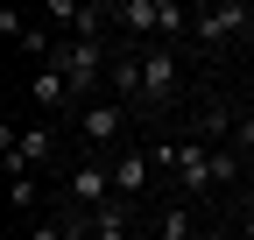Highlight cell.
Returning a JSON list of instances; mask_svg holds the SVG:
<instances>
[{
	"instance_id": "5b68a950",
	"label": "cell",
	"mask_w": 254,
	"mask_h": 240,
	"mask_svg": "<svg viewBox=\"0 0 254 240\" xmlns=\"http://www.w3.org/2000/svg\"><path fill=\"white\" fill-rule=\"evenodd\" d=\"M163 99H177V50H141V106H163Z\"/></svg>"
},
{
	"instance_id": "277c9868",
	"label": "cell",
	"mask_w": 254,
	"mask_h": 240,
	"mask_svg": "<svg viewBox=\"0 0 254 240\" xmlns=\"http://www.w3.org/2000/svg\"><path fill=\"white\" fill-rule=\"evenodd\" d=\"M247 28H254V14H247V7H190V36H198L205 50H219V43L247 36Z\"/></svg>"
},
{
	"instance_id": "4fadbf2b",
	"label": "cell",
	"mask_w": 254,
	"mask_h": 240,
	"mask_svg": "<svg viewBox=\"0 0 254 240\" xmlns=\"http://www.w3.org/2000/svg\"><path fill=\"white\" fill-rule=\"evenodd\" d=\"M155 240H198V233H190V219H184V205H170V212H163V226H155Z\"/></svg>"
},
{
	"instance_id": "52a82bcc",
	"label": "cell",
	"mask_w": 254,
	"mask_h": 240,
	"mask_svg": "<svg viewBox=\"0 0 254 240\" xmlns=\"http://www.w3.org/2000/svg\"><path fill=\"white\" fill-rule=\"evenodd\" d=\"M106 170H113V198H127V205H134V198L148 191V170H155V156H148V148H120Z\"/></svg>"
},
{
	"instance_id": "9a60e30c",
	"label": "cell",
	"mask_w": 254,
	"mask_h": 240,
	"mask_svg": "<svg viewBox=\"0 0 254 240\" xmlns=\"http://www.w3.org/2000/svg\"><path fill=\"white\" fill-rule=\"evenodd\" d=\"M233 141H240V156H254V106L233 120Z\"/></svg>"
},
{
	"instance_id": "5bb4252c",
	"label": "cell",
	"mask_w": 254,
	"mask_h": 240,
	"mask_svg": "<svg viewBox=\"0 0 254 240\" xmlns=\"http://www.w3.org/2000/svg\"><path fill=\"white\" fill-rule=\"evenodd\" d=\"M233 170H240V148H212V177L219 184H233Z\"/></svg>"
},
{
	"instance_id": "7a4b0ae2",
	"label": "cell",
	"mask_w": 254,
	"mask_h": 240,
	"mask_svg": "<svg viewBox=\"0 0 254 240\" xmlns=\"http://www.w3.org/2000/svg\"><path fill=\"white\" fill-rule=\"evenodd\" d=\"M50 71L71 85V92H92L99 78H113V57H106V43H71V36H64L57 57H50Z\"/></svg>"
},
{
	"instance_id": "30bf717a",
	"label": "cell",
	"mask_w": 254,
	"mask_h": 240,
	"mask_svg": "<svg viewBox=\"0 0 254 240\" xmlns=\"http://www.w3.org/2000/svg\"><path fill=\"white\" fill-rule=\"evenodd\" d=\"M28 99H36V106H43V113H64V99H71V85H64V78H57V71H50V64H43V71H36V78H28Z\"/></svg>"
},
{
	"instance_id": "e0dca14e",
	"label": "cell",
	"mask_w": 254,
	"mask_h": 240,
	"mask_svg": "<svg viewBox=\"0 0 254 240\" xmlns=\"http://www.w3.org/2000/svg\"><path fill=\"white\" fill-rule=\"evenodd\" d=\"M240 212H247V219H254V184H247V198H240Z\"/></svg>"
},
{
	"instance_id": "7c38bea8",
	"label": "cell",
	"mask_w": 254,
	"mask_h": 240,
	"mask_svg": "<svg viewBox=\"0 0 254 240\" xmlns=\"http://www.w3.org/2000/svg\"><path fill=\"white\" fill-rule=\"evenodd\" d=\"M36 198H43V191H36V177H7V205H14L21 219L36 212Z\"/></svg>"
},
{
	"instance_id": "8992f818",
	"label": "cell",
	"mask_w": 254,
	"mask_h": 240,
	"mask_svg": "<svg viewBox=\"0 0 254 240\" xmlns=\"http://www.w3.org/2000/svg\"><path fill=\"white\" fill-rule=\"evenodd\" d=\"M99 205H113V170L106 163H78L71 170V212H99Z\"/></svg>"
},
{
	"instance_id": "8fae6325",
	"label": "cell",
	"mask_w": 254,
	"mask_h": 240,
	"mask_svg": "<svg viewBox=\"0 0 254 240\" xmlns=\"http://www.w3.org/2000/svg\"><path fill=\"white\" fill-rule=\"evenodd\" d=\"M127 212H134V205H127V198L99 205V212H92V240H127Z\"/></svg>"
},
{
	"instance_id": "2e32d148",
	"label": "cell",
	"mask_w": 254,
	"mask_h": 240,
	"mask_svg": "<svg viewBox=\"0 0 254 240\" xmlns=\"http://www.w3.org/2000/svg\"><path fill=\"white\" fill-rule=\"evenodd\" d=\"M28 240H71V233H64V219H43V226H28Z\"/></svg>"
},
{
	"instance_id": "9c48e42d",
	"label": "cell",
	"mask_w": 254,
	"mask_h": 240,
	"mask_svg": "<svg viewBox=\"0 0 254 240\" xmlns=\"http://www.w3.org/2000/svg\"><path fill=\"white\" fill-rule=\"evenodd\" d=\"M113 99H120L127 113L141 106V57H134V50H120V57H113Z\"/></svg>"
},
{
	"instance_id": "ba28073f",
	"label": "cell",
	"mask_w": 254,
	"mask_h": 240,
	"mask_svg": "<svg viewBox=\"0 0 254 240\" xmlns=\"http://www.w3.org/2000/svg\"><path fill=\"white\" fill-rule=\"evenodd\" d=\"M120 127H127V106H120V99H99V106H85V113H78V134H85L92 148L120 141Z\"/></svg>"
},
{
	"instance_id": "6da1fadb",
	"label": "cell",
	"mask_w": 254,
	"mask_h": 240,
	"mask_svg": "<svg viewBox=\"0 0 254 240\" xmlns=\"http://www.w3.org/2000/svg\"><path fill=\"white\" fill-rule=\"evenodd\" d=\"M163 170H177V184H184V198H205L219 177H212V148H205V134H184V141H155L148 148Z\"/></svg>"
},
{
	"instance_id": "3957f363",
	"label": "cell",
	"mask_w": 254,
	"mask_h": 240,
	"mask_svg": "<svg viewBox=\"0 0 254 240\" xmlns=\"http://www.w3.org/2000/svg\"><path fill=\"white\" fill-rule=\"evenodd\" d=\"M113 21L127 28V36H177V28H190V14L177 7V0H120Z\"/></svg>"
}]
</instances>
